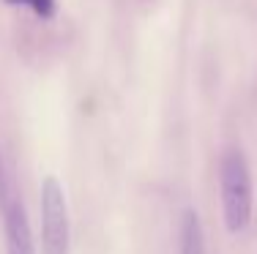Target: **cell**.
<instances>
[{
  "mask_svg": "<svg viewBox=\"0 0 257 254\" xmlns=\"http://www.w3.org/2000/svg\"><path fill=\"white\" fill-rule=\"evenodd\" d=\"M219 191H222L224 224L232 235L252 224L254 210V180L252 167L241 148H227L219 159Z\"/></svg>",
  "mask_w": 257,
  "mask_h": 254,
  "instance_id": "1",
  "label": "cell"
},
{
  "mask_svg": "<svg viewBox=\"0 0 257 254\" xmlns=\"http://www.w3.org/2000/svg\"><path fill=\"white\" fill-rule=\"evenodd\" d=\"M41 251L44 254H69L71 251V224L69 205H66L63 186L52 178L41 183Z\"/></svg>",
  "mask_w": 257,
  "mask_h": 254,
  "instance_id": "2",
  "label": "cell"
},
{
  "mask_svg": "<svg viewBox=\"0 0 257 254\" xmlns=\"http://www.w3.org/2000/svg\"><path fill=\"white\" fill-rule=\"evenodd\" d=\"M3 216V232H6V254H36L33 232H30L28 210L22 199L14 194L9 205L0 210Z\"/></svg>",
  "mask_w": 257,
  "mask_h": 254,
  "instance_id": "3",
  "label": "cell"
},
{
  "mask_svg": "<svg viewBox=\"0 0 257 254\" xmlns=\"http://www.w3.org/2000/svg\"><path fill=\"white\" fill-rule=\"evenodd\" d=\"M178 251H181V254H208V251H205L203 221H200L197 210H192V208H186V210H183V216H181Z\"/></svg>",
  "mask_w": 257,
  "mask_h": 254,
  "instance_id": "4",
  "label": "cell"
},
{
  "mask_svg": "<svg viewBox=\"0 0 257 254\" xmlns=\"http://www.w3.org/2000/svg\"><path fill=\"white\" fill-rule=\"evenodd\" d=\"M6 3H14V6H28L30 11H36V14L41 17V20H50L55 17V0H6Z\"/></svg>",
  "mask_w": 257,
  "mask_h": 254,
  "instance_id": "5",
  "label": "cell"
},
{
  "mask_svg": "<svg viewBox=\"0 0 257 254\" xmlns=\"http://www.w3.org/2000/svg\"><path fill=\"white\" fill-rule=\"evenodd\" d=\"M14 199V191H11L9 183V175H6V164H3V156H0V210Z\"/></svg>",
  "mask_w": 257,
  "mask_h": 254,
  "instance_id": "6",
  "label": "cell"
}]
</instances>
